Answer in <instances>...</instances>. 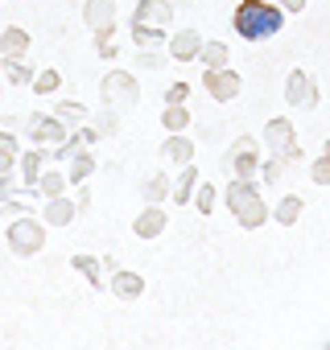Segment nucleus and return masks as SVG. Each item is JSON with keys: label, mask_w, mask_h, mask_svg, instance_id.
Masks as SVG:
<instances>
[{"label": "nucleus", "mask_w": 330, "mask_h": 350, "mask_svg": "<svg viewBox=\"0 0 330 350\" xmlns=\"http://www.w3.org/2000/svg\"><path fill=\"white\" fill-rule=\"evenodd\" d=\"M231 29L244 42H268L285 29V9L277 0H240L231 13Z\"/></svg>", "instance_id": "f257e3e1"}, {"label": "nucleus", "mask_w": 330, "mask_h": 350, "mask_svg": "<svg viewBox=\"0 0 330 350\" xmlns=\"http://www.w3.org/2000/svg\"><path fill=\"white\" fill-rule=\"evenodd\" d=\"M199 169H194V161L190 165H182L178 173H174V186H170V202L174 206H190L194 202V190H199Z\"/></svg>", "instance_id": "f3484780"}, {"label": "nucleus", "mask_w": 330, "mask_h": 350, "mask_svg": "<svg viewBox=\"0 0 330 350\" xmlns=\"http://www.w3.org/2000/svg\"><path fill=\"white\" fill-rule=\"evenodd\" d=\"M326 157H330V140H326Z\"/></svg>", "instance_id": "37998d69"}, {"label": "nucleus", "mask_w": 330, "mask_h": 350, "mask_svg": "<svg viewBox=\"0 0 330 350\" xmlns=\"http://www.w3.org/2000/svg\"><path fill=\"white\" fill-rule=\"evenodd\" d=\"M34 62L25 58H0V79H9V87H34Z\"/></svg>", "instance_id": "412c9836"}, {"label": "nucleus", "mask_w": 330, "mask_h": 350, "mask_svg": "<svg viewBox=\"0 0 330 350\" xmlns=\"http://www.w3.org/2000/svg\"><path fill=\"white\" fill-rule=\"evenodd\" d=\"M199 62H203L207 70H219V66H227V62H231V50H227V42H203V50H199Z\"/></svg>", "instance_id": "393cba45"}, {"label": "nucleus", "mask_w": 330, "mask_h": 350, "mask_svg": "<svg viewBox=\"0 0 330 350\" xmlns=\"http://www.w3.org/2000/svg\"><path fill=\"white\" fill-rule=\"evenodd\" d=\"M91 173H95V157H91V148H79V152L66 161V178H71V186H83Z\"/></svg>", "instance_id": "4be33fe9"}, {"label": "nucleus", "mask_w": 330, "mask_h": 350, "mask_svg": "<svg viewBox=\"0 0 330 350\" xmlns=\"http://www.w3.org/2000/svg\"><path fill=\"white\" fill-rule=\"evenodd\" d=\"M75 194H79V198H75V202H79V211H87V206H91V190H87V182H83V186H75Z\"/></svg>", "instance_id": "ea45409f"}, {"label": "nucleus", "mask_w": 330, "mask_h": 350, "mask_svg": "<svg viewBox=\"0 0 330 350\" xmlns=\"http://www.w3.org/2000/svg\"><path fill=\"white\" fill-rule=\"evenodd\" d=\"M13 173H17V157H5V152H0V178H13Z\"/></svg>", "instance_id": "4c0bfd02"}, {"label": "nucleus", "mask_w": 330, "mask_h": 350, "mask_svg": "<svg viewBox=\"0 0 330 350\" xmlns=\"http://www.w3.org/2000/svg\"><path fill=\"white\" fill-rule=\"evenodd\" d=\"M5 243L17 260H34L42 247H46V223L38 215H21V219H9L5 223Z\"/></svg>", "instance_id": "f03ea898"}, {"label": "nucleus", "mask_w": 330, "mask_h": 350, "mask_svg": "<svg viewBox=\"0 0 330 350\" xmlns=\"http://www.w3.org/2000/svg\"><path fill=\"white\" fill-rule=\"evenodd\" d=\"M199 50H203V33L199 29H178L165 42V54L170 62H199Z\"/></svg>", "instance_id": "9d476101"}, {"label": "nucleus", "mask_w": 330, "mask_h": 350, "mask_svg": "<svg viewBox=\"0 0 330 350\" xmlns=\"http://www.w3.org/2000/svg\"><path fill=\"white\" fill-rule=\"evenodd\" d=\"M17 194V186H13V178H0V206H5L9 198Z\"/></svg>", "instance_id": "58836bf2"}, {"label": "nucleus", "mask_w": 330, "mask_h": 350, "mask_svg": "<svg viewBox=\"0 0 330 350\" xmlns=\"http://www.w3.org/2000/svg\"><path fill=\"white\" fill-rule=\"evenodd\" d=\"M223 202H227V211H231V215H240V211H248V206H256V202H260V190H256V182H252V178H231V186H227Z\"/></svg>", "instance_id": "a211bd4d"}, {"label": "nucleus", "mask_w": 330, "mask_h": 350, "mask_svg": "<svg viewBox=\"0 0 330 350\" xmlns=\"http://www.w3.org/2000/svg\"><path fill=\"white\" fill-rule=\"evenodd\" d=\"M170 186H174L170 173H153V178H144V182H140V198H144V206L170 202Z\"/></svg>", "instance_id": "aec40b11"}, {"label": "nucleus", "mask_w": 330, "mask_h": 350, "mask_svg": "<svg viewBox=\"0 0 330 350\" xmlns=\"http://www.w3.org/2000/svg\"><path fill=\"white\" fill-rule=\"evenodd\" d=\"M161 99H165V103H186V99H190V83H170Z\"/></svg>", "instance_id": "f704fd0d"}, {"label": "nucleus", "mask_w": 330, "mask_h": 350, "mask_svg": "<svg viewBox=\"0 0 330 350\" xmlns=\"http://www.w3.org/2000/svg\"><path fill=\"white\" fill-rule=\"evenodd\" d=\"M264 144L272 148V157H297L293 124H289V120H268V124H264Z\"/></svg>", "instance_id": "4468645a"}, {"label": "nucleus", "mask_w": 330, "mask_h": 350, "mask_svg": "<svg viewBox=\"0 0 330 350\" xmlns=\"http://www.w3.org/2000/svg\"><path fill=\"white\" fill-rule=\"evenodd\" d=\"M54 116H58L66 128H79V124H87V120H91V111H87L79 99H62V103H54Z\"/></svg>", "instance_id": "a878e982"}, {"label": "nucleus", "mask_w": 330, "mask_h": 350, "mask_svg": "<svg viewBox=\"0 0 330 350\" xmlns=\"http://www.w3.org/2000/svg\"><path fill=\"white\" fill-rule=\"evenodd\" d=\"M285 99H289V107H314V103H318V83H314L305 70H289V79H285Z\"/></svg>", "instance_id": "f8f14e48"}, {"label": "nucleus", "mask_w": 330, "mask_h": 350, "mask_svg": "<svg viewBox=\"0 0 330 350\" xmlns=\"http://www.w3.org/2000/svg\"><path fill=\"white\" fill-rule=\"evenodd\" d=\"M240 75L231 70V66H219V70H203V91L215 99V103H231V99H240Z\"/></svg>", "instance_id": "39448f33"}, {"label": "nucleus", "mask_w": 330, "mask_h": 350, "mask_svg": "<svg viewBox=\"0 0 330 350\" xmlns=\"http://www.w3.org/2000/svg\"><path fill=\"white\" fill-rule=\"evenodd\" d=\"M170 42V29H157V25H132V46L136 50H157Z\"/></svg>", "instance_id": "5701e85b"}, {"label": "nucleus", "mask_w": 330, "mask_h": 350, "mask_svg": "<svg viewBox=\"0 0 330 350\" xmlns=\"http://www.w3.org/2000/svg\"><path fill=\"white\" fill-rule=\"evenodd\" d=\"M165 54H157V50H140V70H165Z\"/></svg>", "instance_id": "c9c22d12"}, {"label": "nucleus", "mask_w": 330, "mask_h": 350, "mask_svg": "<svg viewBox=\"0 0 330 350\" xmlns=\"http://www.w3.org/2000/svg\"><path fill=\"white\" fill-rule=\"evenodd\" d=\"M309 178H314L318 186H330V157H318V161H314V169H309Z\"/></svg>", "instance_id": "e433bc0d"}, {"label": "nucleus", "mask_w": 330, "mask_h": 350, "mask_svg": "<svg viewBox=\"0 0 330 350\" xmlns=\"http://www.w3.org/2000/svg\"><path fill=\"white\" fill-rule=\"evenodd\" d=\"M25 136H29V144H42V148H58L66 136H71V128L54 116V111H34V116H25V128H21Z\"/></svg>", "instance_id": "20e7f679"}, {"label": "nucleus", "mask_w": 330, "mask_h": 350, "mask_svg": "<svg viewBox=\"0 0 330 350\" xmlns=\"http://www.w3.org/2000/svg\"><path fill=\"white\" fill-rule=\"evenodd\" d=\"M25 54H29V33L21 25L0 29V58H25Z\"/></svg>", "instance_id": "6ab92c4d"}, {"label": "nucleus", "mask_w": 330, "mask_h": 350, "mask_svg": "<svg viewBox=\"0 0 330 350\" xmlns=\"http://www.w3.org/2000/svg\"><path fill=\"white\" fill-rule=\"evenodd\" d=\"M227 169H231V178H252V173L260 169V152H256V140L252 136H240L227 152Z\"/></svg>", "instance_id": "0eeeda50"}, {"label": "nucleus", "mask_w": 330, "mask_h": 350, "mask_svg": "<svg viewBox=\"0 0 330 350\" xmlns=\"http://www.w3.org/2000/svg\"><path fill=\"white\" fill-rule=\"evenodd\" d=\"M215 202H219V190H215L211 182H199V190H194V211H199V215H211Z\"/></svg>", "instance_id": "7c9ffc66"}, {"label": "nucleus", "mask_w": 330, "mask_h": 350, "mask_svg": "<svg viewBox=\"0 0 330 350\" xmlns=\"http://www.w3.org/2000/svg\"><path fill=\"white\" fill-rule=\"evenodd\" d=\"M21 215H34V206H29V198L17 190V194L5 202V219H21Z\"/></svg>", "instance_id": "72a5a7b5"}, {"label": "nucleus", "mask_w": 330, "mask_h": 350, "mask_svg": "<svg viewBox=\"0 0 330 350\" xmlns=\"http://www.w3.org/2000/svg\"><path fill=\"white\" fill-rule=\"evenodd\" d=\"M50 161H54V148H42V144L25 148V152H21V161H17V178H21V186L38 190V178L50 169Z\"/></svg>", "instance_id": "423d86ee"}, {"label": "nucleus", "mask_w": 330, "mask_h": 350, "mask_svg": "<svg viewBox=\"0 0 330 350\" xmlns=\"http://www.w3.org/2000/svg\"><path fill=\"white\" fill-rule=\"evenodd\" d=\"M71 268H75V272L95 288V293L103 288V272H99V260H95V256H71Z\"/></svg>", "instance_id": "cd10ccee"}, {"label": "nucleus", "mask_w": 330, "mask_h": 350, "mask_svg": "<svg viewBox=\"0 0 330 350\" xmlns=\"http://www.w3.org/2000/svg\"><path fill=\"white\" fill-rule=\"evenodd\" d=\"M83 25L91 33H116V0H87L83 5Z\"/></svg>", "instance_id": "9b49d317"}, {"label": "nucleus", "mask_w": 330, "mask_h": 350, "mask_svg": "<svg viewBox=\"0 0 330 350\" xmlns=\"http://www.w3.org/2000/svg\"><path fill=\"white\" fill-rule=\"evenodd\" d=\"M132 25H157V29H170V25H174V5H170V0H136Z\"/></svg>", "instance_id": "1a4fd4ad"}, {"label": "nucleus", "mask_w": 330, "mask_h": 350, "mask_svg": "<svg viewBox=\"0 0 330 350\" xmlns=\"http://www.w3.org/2000/svg\"><path fill=\"white\" fill-rule=\"evenodd\" d=\"M277 5H281L285 13H301V9H305V0H277Z\"/></svg>", "instance_id": "79ce46f5"}, {"label": "nucleus", "mask_w": 330, "mask_h": 350, "mask_svg": "<svg viewBox=\"0 0 330 350\" xmlns=\"http://www.w3.org/2000/svg\"><path fill=\"white\" fill-rule=\"evenodd\" d=\"M165 227H170V215H165V206H144V211L132 219V235H136V239H161Z\"/></svg>", "instance_id": "dca6fc26"}, {"label": "nucleus", "mask_w": 330, "mask_h": 350, "mask_svg": "<svg viewBox=\"0 0 330 350\" xmlns=\"http://www.w3.org/2000/svg\"><path fill=\"white\" fill-rule=\"evenodd\" d=\"M25 124V116H5V120H0V128H5V132H17Z\"/></svg>", "instance_id": "a19ab883"}, {"label": "nucleus", "mask_w": 330, "mask_h": 350, "mask_svg": "<svg viewBox=\"0 0 330 350\" xmlns=\"http://www.w3.org/2000/svg\"><path fill=\"white\" fill-rule=\"evenodd\" d=\"M95 54H99L103 62H116V58H120V46L112 42V33H95Z\"/></svg>", "instance_id": "473e14b6"}, {"label": "nucleus", "mask_w": 330, "mask_h": 350, "mask_svg": "<svg viewBox=\"0 0 330 350\" xmlns=\"http://www.w3.org/2000/svg\"><path fill=\"white\" fill-rule=\"evenodd\" d=\"M66 186H71V178L62 169H46L42 178H38V198H54V194H66Z\"/></svg>", "instance_id": "b1692460"}, {"label": "nucleus", "mask_w": 330, "mask_h": 350, "mask_svg": "<svg viewBox=\"0 0 330 350\" xmlns=\"http://www.w3.org/2000/svg\"><path fill=\"white\" fill-rule=\"evenodd\" d=\"M161 161L170 165V169L190 165V161H194V140H190L186 132H170V136L161 140Z\"/></svg>", "instance_id": "ddd939ff"}, {"label": "nucleus", "mask_w": 330, "mask_h": 350, "mask_svg": "<svg viewBox=\"0 0 330 350\" xmlns=\"http://www.w3.org/2000/svg\"><path fill=\"white\" fill-rule=\"evenodd\" d=\"M46 227H75L79 219V202L66 198V194H54V198H42V215H38Z\"/></svg>", "instance_id": "6e6552de"}, {"label": "nucleus", "mask_w": 330, "mask_h": 350, "mask_svg": "<svg viewBox=\"0 0 330 350\" xmlns=\"http://www.w3.org/2000/svg\"><path fill=\"white\" fill-rule=\"evenodd\" d=\"M62 87V75L58 70H38L34 75V95H54Z\"/></svg>", "instance_id": "2f4dec72"}, {"label": "nucleus", "mask_w": 330, "mask_h": 350, "mask_svg": "<svg viewBox=\"0 0 330 350\" xmlns=\"http://www.w3.org/2000/svg\"><path fill=\"white\" fill-rule=\"evenodd\" d=\"M107 293H112L116 301H140V293H144V276L132 272V268H116L112 280H107Z\"/></svg>", "instance_id": "2eb2a0df"}, {"label": "nucleus", "mask_w": 330, "mask_h": 350, "mask_svg": "<svg viewBox=\"0 0 330 350\" xmlns=\"http://www.w3.org/2000/svg\"><path fill=\"white\" fill-rule=\"evenodd\" d=\"M91 124H95L99 140H103V136H120V111H116V107H103V111H95V116H91Z\"/></svg>", "instance_id": "c756f323"}, {"label": "nucleus", "mask_w": 330, "mask_h": 350, "mask_svg": "<svg viewBox=\"0 0 330 350\" xmlns=\"http://www.w3.org/2000/svg\"><path fill=\"white\" fill-rule=\"evenodd\" d=\"M161 128H165V132H186V128H190V111H186V103H165V111H161Z\"/></svg>", "instance_id": "c85d7f7f"}, {"label": "nucleus", "mask_w": 330, "mask_h": 350, "mask_svg": "<svg viewBox=\"0 0 330 350\" xmlns=\"http://www.w3.org/2000/svg\"><path fill=\"white\" fill-rule=\"evenodd\" d=\"M301 211H305V202H301L297 194H285V198H281V202L272 206V219H277L281 227H293V223L301 219Z\"/></svg>", "instance_id": "bb28decb"}, {"label": "nucleus", "mask_w": 330, "mask_h": 350, "mask_svg": "<svg viewBox=\"0 0 330 350\" xmlns=\"http://www.w3.org/2000/svg\"><path fill=\"white\" fill-rule=\"evenodd\" d=\"M99 95H103V107H116V111L140 107V83L128 70H107L103 83H99Z\"/></svg>", "instance_id": "7ed1b4c3"}]
</instances>
